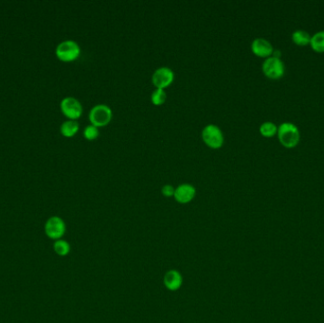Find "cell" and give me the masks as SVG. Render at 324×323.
<instances>
[{"label": "cell", "mask_w": 324, "mask_h": 323, "mask_svg": "<svg viewBox=\"0 0 324 323\" xmlns=\"http://www.w3.org/2000/svg\"><path fill=\"white\" fill-rule=\"evenodd\" d=\"M175 189L170 184H166L164 185L162 188H161V192L164 196L166 197H171V196H174L175 195Z\"/></svg>", "instance_id": "19"}, {"label": "cell", "mask_w": 324, "mask_h": 323, "mask_svg": "<svg viewBox=\"0 0 324 323\" xmlns=\"http://www.w3.org/2000/svg\"><path fill=\"white\" fill-rule=\"evenodd\" d=\"M311 47L317 53L324 52V31H319L315 33V35L311 36L310 40Z\"/></svg>", "instance_id": "13"}, {"label": "cell", "mask_w": 324, "mask_h": 323, "mask_svg": "<svg viewBox=\"0 0 324 323\" xmlns=\"http://www.w3.org/2000/svg\"><path fill=\"white\" fill-rule=\"evenodd\" d=\"M99 135H100L99 128L93 124L88 125L84 130V137L88 140H96L97 138L99 137Z\"/></svg>", "instance_id": "18"}, {"label": "cell", "mask_w": 324, "mask_h": 323, "mask_svg": "<svg viewBox=\"0 0 324 323\" xmlns=\"http://www.w3.org/2000/svg\"><path fill=\"white\" fill-rule=\"evenodd\" d=\"M263 71L268 78H280L284 73V64L280 58L269 56L263 61Z\"/></svg>", "instance_id": "7"}, {"label": "cell", "mask_w": 324, "mask_h": 323, "mask_svg": "<svg viewBox=\"0 0 324 323\" xmlns=\"http://www.w3.org/2000/svg\"><path fill=\"white\" fill-rule=\"evenodd\" d=\"M45 231L46 234L52 239H60L66 231L65 222L58 216H53L47 221Z\"/></svg>", "instance_id": "8"}, {"label": "cell", "mask_w": 324, "mask_h": 323, "mask_svg": "<svg viewBox=\"0 0 324 323\" xmlns=\"http://www.w3.org/2000/svg\"><path fill=\"white\" fill-rule=\"evenodd\" d=\"M175 79V73L172 69L168 67H160L152 75V83L157 88H164L169 87Z\"/></svg>", "instance_id": "6"}, {"label": "cell", "mask_w": 324, "mask_h": 323, "mask_svg": "<svg viewBox=\"0 0 324 323\" xmlns=\"http://www.w3.org/2000/svg\"><path fill=\"white\" fill-rule=\"evenodd\" d=\"M251 51L260 57H269L273 53L271 43L264 38H255L251 43Z\"/></svg>", "instance_id": "10"}, {"label": "cell", "mask_w": 324, "mask_h": 323, "mask_svg": "<svg viewBox=\"0 0 324 323\" xmlns=\"http://www.w3.org/2000/svg\"><path fill=\"white\" fill-rule=\"evenodd\" d=\"M167 94L164 89L156 88L151 94V101L155 105H161L165 103Z\"/></svg>", "instance_id": "15"}, {"label": "cell", "mask_w": 324, "mask_h": 323, "mask_svg": "<svg viewBox=\"0 0 324 323\" xmlns=\"http://www.w3.org/2000/svg\"><path fill=\"white\" fill-rule=\"evenodd\" d=\"M196 190L192 184L183 183L180 184L175 191V200L180 204H187L193 200L195 196Z\"/></svg>", "instance_id": "9"}, {"label": "cell", "mask_w": 324, "mask_h": 323, "mask_svg": "<svg viewBox=\"0 0 324 323\" xmlns=\"http://www.w3.org/2000/svg\"><path fill=\"white\" fill-rule=\"evenodd\" d=\"M278 137L280 143L285 147H294L299 141V131L294 123L284 122L278 128Z\"/></svg>", "instance_id": "1"}, {"label": "cell", "mask_w": 324, "mask_h": 323, "mask_svg": "<svg viewBox=\"0 0 324 323\" xmlns=\"http://www.w3.org/2000/svg\"><path fill=\"white\" fill-rule=\"evenodd\" d=\"M260 132L264 137H272L278 132V127L272 122H264L260 126Z\"/></svg>", "instance_id": "16"}, {"label": "cell", "mask_w": 324, "mask_h": 323, "mask_svg": "<svg viewBox=\"0 0 324 323\" xmlns=\"http://www.w3.org/2000/svg\"><path fill=\"white\" fill-rule=\"evenodd\" d=\"M80 53V46L73 40L63 41L56 48V56L60 61H74L79 57Z\"/></svg>", "instance_id": "4"}, {"label": "cell", "mask_w": 324, "mask_h": 323, "mask_svg": "<svg viewBox=\"0 0 324 323\" xmlns=\"http://www.w3.org/2000/svg\"><path fill=\"white\" fill-rule=\"evenodd\" d=\"M54 250H55L56 253L60 255V256H66V255L70 253V246L69 243H67L66 241L58 240L54 244Z\"/></svg>", "instance_id": "17"}, {"label": "cell", "mask_w": 324, "mask_h": 323, "mask_svg": "<svg viewBox=\"0 0 324 323\" xmlns=\"http://www.w3.org/2000/svg\"><path fill=\"white\" fill-rule=\"evenodd\" d=\"M202 139L210 148L218 149L224 144L223 132L215 124H208L203 128Z\"/></svg>", "instance_id": "3"}, {"label": "cell", "mask_w": 324, "mask_h": 323, "mask_svg": "<svg viewBox=\"0 0 324 323\" xmlns=\"http://www.w3.org/2000/svg\"><path fill=\"white\" fill-rule=\"evenodd\" d=\"M292 39L296 44L304 46V45L310 43L311 36L304 30H296L292 34Z\"/></svg>", "instance_id": "14"}, {"label": "cell", "mask_w": 324, "mask_h": 323, "mask_svg": "<svg viewBox=\"0 0 324 323\" xmlns=\"http://www.w3.org/2000/svg\"><path fill=\"white\" fill-rule=\"evenodd\" d=\"M112 110L108 105L100 104L91 108L89 112V121L96 127H103L111 122Z\"/></svg>", "instance_id": "2"}, {"label": "cell", "mask_w": 324, "mask_h": 323, "mask_svg": "<svg viewBox=\"0 0 324 323\" xmlns=\"http://www.w3.org/2000/svg\"><path fill=\"white\" fill-rule=\"evenodd\" d=\"M164 284L170 291H176L181 287L183 279L181 274L176 270H169L164 276Z\"/></svg>", "instance_id": "11"}, {"label": "cell", "mask_w": 324, "mask_h": 323, "mask_svg": "<svg viewBox=\"0 0 324 323\" xmlns=\"http://www.w3.org/2000/svg\"><path fill=\"white\" fill-rule=\"evenodd\" d=\"M60 131L64 137L71 138L75 136L77 132L79 131V123L76 121L69 120L62 124Z\"/></svg>", "instance_id": "12"}, {"label": "cell", "mask_w": 324, "mask_h": 323, "mask_svg": "<svg viewBox=\"0 0 324 323\" xmlns=\"http://www.w3.org/2000/svg\"><path fill=\"white\" fill-rule=\"evenodd\" d=\"M62 112L70 120L76 121L83 114V106L79 101L73 97H67L62 100Z\"/></svg>", "instance_id": "5"}]
</instances>
